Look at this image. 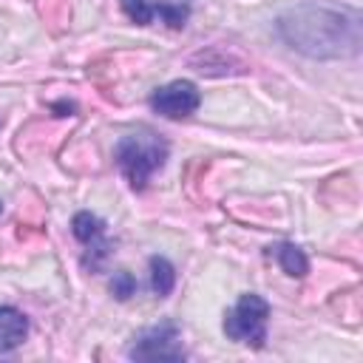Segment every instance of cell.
<instances>
[{
  "instance_id": "obj_3",
  "label": "cell",
  "mask_w": 363,
  "mask_h": 363,
  "mask_svg": "<svg viewBox=\"0 0 363 363\" xmlns=\"http://www.w3.org/2000/svg\"><path fill=\"white\" fill-rule=\"evenodd\" d=\"M267 320H269V303L261 295L247 292L233 303V309H227L224 335L235 343L261 349L267 340Z\"/></svg>"
},
{
  "instance_id": "obj_11",
  "label": "cell",
  "mask_w": 363,
  "mask_h": 363,
  "mask_svg": "<svg viewBox=\"0 0 363 363\" xmlns=\"http://www.w3.org/2000/svg\"><path fill=\"white\" fill-rule=\"evenodd\" d=\"M136 289H139V284H136V278H133L130 272H116L113 281H111V292H113L119 301H128Z\"/></svg>"
},
{
  "instance_id": "obj_8",
  "label": "cell",
  "mask_w": 363,
  "mask_h": 363,
  "mask_svg": "<svg viewBox=\"0 0 363 363\" xmlns=\"http://www.w3.org/2000/svg\"><path fill=\"white\" fill-rule=\"evenodd\" d=\"M28 335V318L14 306H0V352L17 349Z\"/></svg>"
},
{
  "instance_id": "obj_9",
  "label": "cell",
  "mask_w": 363,
  "mask_h": 363,
  "mask_svg": "<svg viewBox=\"0 0 363 363\" xmlns=\"http://www.w3.org/2000/svg\"><path fill=\"white\" fill-rule=\"evenodd\" d=\"M275 261H278L281 269H284L286 275H292V278H303V275L309 272V258H306V252H303L301 247L289 244V241H284V244L275 247Z\"/></svg>"
},
{
  "instance_id": "obj_12",
  "label": "cell",
  "mask_w": 363,
  "mask_h": 363,
  "mask_svg": "<svg viewBox=\"0 0 363 363\" xmlns=\"http://www.w3.org/2000/svg\"><path fill=\"white\" fill-rule=\"evenodd\" d=\"M0 210H3V204H0Z\"/></svg>"
},
{
  "instance_id": "obj_4",
  "label": "cell",
  "mask_w": 363,
  "mask_h": 363,
  "mask_svg": "<svg viewBox=\"0 0 363 363\" xmlns=\"http://www.w3.org/2000/svg\"><path fill=\"white\" fill-rule=\"evenodd\" d=\"M71 233L74 238L82 244V264L88 269H99L102 261L111 255V238H108V230H105V221L88 210L77 213L74 221H71Z\"/></svg>"
},
{
  "instance_id": "obj_7",
  "label": "cell",
  "mask_w": 363,
  "mask_h": 363,
  "mask_svg": "<svg viewBox=\"0 0 363 363\" xmlns=\"http://www.w3.org/2000/svg\"><path fill=\"white\" fill-rule=\"evenodd\" d=\"M122 11L136 26H150L156 17L170 28H182L190 17L187 0H122Z\"/></svg>"
},
{
  "instance_id": "obj_6",
  "label": "cell",
  "mask_w": 363,
  "mask_h": 363,
  "mask_svg": "<svg viewBox=\"0 0 363 363\" xmlns=\"http://www.w3.org/2000/svg\"><path fill=\"white\" fill-rule=\"evenodd\" d=\"M201 105V94L190 79H173L153 91L150 108L164 119H184Z\"/></svg>"
},
{
  "instance_id": "obj_2",
  "label": "cell",
  "mask_w": 363,
  "mask_h": 363,
  "mask_svg": "<svg viewBox=\"0 0 363 363\" xmlns=\"http://www.w3.org/2000/svg\"><path fill=\"white\" fill-rule=\"evenodd\" d=\"M167 153H170V147L159 133L139 130V133H128L116 142L113 159H116L122 176L128 179V184L133 190H145L150 176L164 167Z\"/></svg>"
},
{
  "instance_id": "obj_5",
  "label": "cell",
  "mask_w": 363,
  "mask_h": 363,
  "mask_svg": "<svg viewBox=\"0 0 363 363\" xmlns=\"http://www.w3.org/2000/svg\"><path fill=\"white\" fill-rule=\"evenodd\" d=\"M130 360H184V349L179 340V329L173 323H159L145 329L128 352Z\"/></svg>"
},
{
  "instance_id": "obj_1",
  "label": "cell",
  "mask_w": 363,
  "mask_h": 363,
  "mask_svg": "<svg viewBox=\"0 0 363 363\" xmlns=\"http://www.w3.org/2000/svg\"><path fill=\"white\" fill-rule=\"evenodd\" d=\"M275 28L289 48L312 60H337L360 48V14L352 9L301 3L286 9Z\"/></svg>"
},
{
  "instance_id": "obj_10",
  "label": "cell",
  "mask_w": 363,
  "mask_h": 363,
  "mask_svg": "<svg viewBox=\"0 0 363 363\" xmlns=\"http://www.w3.org/2000/svg\"><path fill=\"white\" fill-rule=\"evenodd\" d=\"M150 286H153L156 298H167L176 286V269L164 255L150 258Z\"/></svg>"
}]
</instances>
